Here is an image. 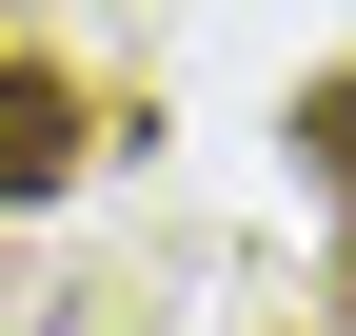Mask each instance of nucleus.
Wrapping results in <instances>:
<instances>
[{
  "label": "nucleus",
  "instance_id": "f257e3e1",
  "mask_svg": "<svg viewBox=\"0 0 356 336\" xmlns=\"http://www.w3.org/2000/svg\"><path fill=\"white\" fill-rule=\"evenodd\" d=\"M60 178H79V79H40V60H0V218H40Z\"/></svg>",
  "mask_w": 356,
  "mask_h": 336
},
{
  "label": "nucleus",
  "instance_id": "f03ea898",
  "mask_svg": "<svg viewBox=\"0 0 356 336\" xmlns=\"http://www.w3.org/2000/svg\"><path fill=\"white\" fill-rule=\"evenodd\" d=\"M297 158H317V178L356 198V79H317V99H297Z\"/></svg>",
  "mask_w": 356,
  "mask_h": 336
}]
</instances>
